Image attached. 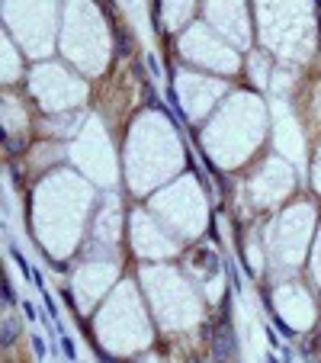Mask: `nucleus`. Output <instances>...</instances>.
<instances>
[{"mask_svg":"<svg viewBox=\"0 0 321 363\" xmlns=\"http://www.w3.org/2000/svg\"><path fill=\"white\" fill-rule=\"evenodd\" d=\"M215 357H238L235 331H231V322H228V318H225L222 331H219V347H215Z\"/></svg>","mask_w":321,"mask_h":363,"instance_id":"obj_1","label":"nucleus"},{"mask_svg":"<svg viewBox=\"0 0 321 363\" xmlns=\"http://www.w3.org/2000/svg\"><path fill=\"white\" fill-rule=\"evenodd\" d=\"M10 257H13V261H16V267H20V273H23L26 280H32V273H36V270H32V267H29V261H26V257H23V251H20V247H13V244H10Z\"/></svg>","mask_w":321,"mask_h":363,"instance_id":"obj_2","label":"nucleus"},{"mask_svg":"<svg viewBox=\"0 0 321 363\" xmlns=\"http://www.w3.org/2000/svg\"><path fill=\"white\" fill-rule=\"evenodd\" d=\"M58 338H61V354L68 357V360H74V357H77V350H74V341H71V334H68V331H61Z\"/></svg>","mask_w":321,"mask_h":363,"instance_id":"obj_3","label":"nucleus"},{"mask_svg":"<svg viewBox=\"0 0 321 363\" xmlns=\"http://www.w3.org/2000/svg\"><path fill=\"white\" fill-rule=\"evenodd\" d=\"M167 103H170V106H174L177 119L183 122V109H180V97H177V90H174V87H167Z\"/></svg>","mask_w":321,"mask_h":363,"instance_id":"obj_4","label":"nucleus"},{"mask_svg":"<svg viewBox=\"0 0 321 363\" xmlns=\"http://www.w3.org/2000/svg\"><path fill=\"white\" fill-rule=\"evenodd\" d=\"M32 338V350H36V357H45L48 347H45V341H42V334H29Z\"/></svg>","mask_w":321,"mask_h":363,"instance_id":"obj_5","label":"nucleus"},{"mask_svg":"<svg viewBox=\"0 0 321 363\" xmlns=\"http://www.w3.org/2000/svg\"><path fill=\"white\" fill-rule=\"evenodd\" d=\"M273 322H276V328H280V334H283V338H296V334H292V328H286V324H283V318L276 315V312H273Z\"/></svg>","mask_w":321,"mask_h":363,"instance_id":"obj_6","label":"nucleus"},{"mask_svg":"<svg viewBox=\"0 0 321 363\" xmlns=\"http://www.w3.org/2000/svg\"><path fill=\"white\" fill-rule=\"evenodd\" d=\"M13 334H16V328H13V322H3V344H10V341H13Z\"/></svg>","mask_w":321,"mask_h":363,"instance_id":"obj_7","label":"nucleus"},{"mask_svg":"<svg viewBox=\"0 0 321 363\" xmlns=\"http://www.w3.org/2000/svg\"><path fill=\"white\" fill-rule=\"evenodd\" d=\"M20 305H23V312H26V318H29V322H36V318H39V312H36V305H32V302H20Z\"/></svg>","mask_w":321,"mask_h":363,"instance_id":"obj_8","label":"nucleus"},{"mask_svg":"<svg viewBox=\"0 0 321 363\" xmlns=\"http://www.w3.org/2000/svg\"><path fill=\"white\" fill-rule=\"evenodd\" d=\"M148 68H151V74H154V78H158V74H160V68H158V58H154L151 52H148Z\"/></svg>","mask_w":321,"mask_h":363,"instance_id":"obj_9","label":"nucleus"},{"mask_svg":"<svg viewBox=\"0 0 321 363\" xmlns=\"http://www.w3.org/2000/svg\"><path fill=\"white\" fill-rule=\"evenodd\" d=\"M3 299H7V305H13V302H16V296H13V286H3Z\"/></svg>","mask_w":321,"mask_h":363,"instance_id":"obj_10","label":"nucleus"},{"mask_svg":"<svg viewBox=\"0 0 321 363\" xmlns=\"http://www.w3.org/2000/svg\"><path fill=\"white\" fill-rule=\"evenodd\" d=\"M267 338H270V344H273V347H280V341H276V334H273V328H267ZM283 350V347H280Z\"/></svg>","mask_w":321,"mask_h":363,"instance_id":"obj_11","label":"nucleus"}]
</instances>
